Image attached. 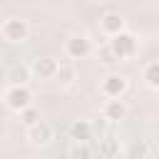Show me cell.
<instances>
[{"label":"cell","mask_w":159,"mask_h":159,"mask_svg":"<svg viewBox=\"0 0 159 159\" xmlns=\"http://www.w3.org/2000/svg\"><path fill=\"white\" fill-rule=\"evenodd\" d=\"M30 75H32L30 65H25V62H15V65L7 67V75H5V77H7L10 87H27Z\"/></svg>","instance_id":"obj_8"},{"label":"cell","mask_w":159,"mask_h":159,"mask_svg":"<svg viewBox=\"0 0 159 159\" xmlns=\"http://www.w3.org/2000/svg\"><path fill=\"white\" fill-rule=\"evenodd\" d=\"M142 80H144L147 87L159 89V60H152V62L144 65V70H142Z\"/></svg>","instance_id":"obj_13"},{"label":"cell","mask_w":159,"mask_h":159,"mask_svg":"<svg viewBox=\"0 0 159 159\" xmlns=\"http://www.w3.org/2000/svg\"><path fill=\"white\" fill-rule=\"evenodd\" d=\"M70 137L77 144H89V139H92V124L84 122V119H75L70 124Z\"/></svg>","instance_id":"obj_11"},{"label":"cell","mask_w":159,"mask_h":159,"mask_svg":"<svg viewBox=\"0 0 159 159\" xmlns=\"http://www.w3.org/2000/svg\"><path fill=\"white\" fill-rule=\"evenodd\" d=\"M2 99H5V107L12 109V112H17V114L22 109L32 107V92H30V87H7L5 94H2Z\"/></svg>","instance_id":"obj_4"},{"label":"cell","mask_w":159,"mask_h":159,"mask_svg":"<svg viewBox=\"0 0 159 159\" xmlns=\"http://www.w3.org/2000/svg\"><path fill=\"white\" fill-rule=\"evenodd\" d=\"M97 57H99V62H104V65H114V62H119V60L114 57V52L109 50V45H102L99 52H97Z\"/></svg>","instance_id":"obj_17"},{"label":"cell","mask_w":159,"mask_h":159,"mask_svg":"<svg viewBox=\"0 0 159 159\" xmlns=\"http://www.w3.org/2000/svg\"><path fill=\"white\" fill-rule=\"evenodd\" d=\"M65 52L72 60H84V57H89L94 52V45H92V40L87 35H70L67 42H65Z\"/></svg>","instance_id":"obj_5"},{"label":"cell","mask_w":159,"mask_h":159,"mask_svg":"<svg viewBox=\"0 0 159 159\" xmlns=\"http://www.w3.org/2000/svg\"><path fill=\"white\" fill-rule=\"evenodd\" d=\"M97 154H99L102 159H114V157H119V139L112 137V134L102 137L99 144H97Z\"/></svg>","instance_id":"obj_12"},{"label":"cell","mask_w":159,"mask_h":159,"mask_svg":"<svg viewBox=\"0 0 159 159\" xmlns=\"http://www.w3.org/2000/svg\"><path fill=\"white\" fill-rule=\"evenodd\" d=\"M99 27H102V32H104L107 37H114V35L124 32V27H127V20H124V15H122V12H117V10H109V12H104V15L99 17Z\"/></svg>","instance_id":"obj_7"},{"label":"cell","mask_w":159,"mask_h":159,"mask_svg":"<svg viewBox=\"0 0 159 159\" xmlns=\"http://www.w3.org/2000/svg\"><path fill=\"white\" fill-rule=\"evenodd\" d=\"M27 139H30V144H32L35 149H45V147H50L52 139H55V127L42 119V122H37L35 127L27 129Z\"/></svg>","instance_id":"obj_6"},{"label":"cell","mask_w":159,"mask_h":159,"mask_svg":"<svg viewBox=\"0 0 159 159\" xmlns=\"http://www.w3.org/2000/svg\"><path fill=\"white\" fill-rule=\"evenodd\" d=\"M20 122L30 129V127H35L37 122H42V117H40V109L37 107H27V109H22L20 112Z\"/></svg>","instance_id":"obj_15"},{"label":"cell","mask_w":159,"mask_h":159,"mask_svg":"<svg viewBox=\"0 0 159 159\" xmlns=\"http://www.w3.org/2000/svg\"><path fill=\"white\" fill-rule=\"evenodd\" d=\"M77 80V70H75V65L72 62H60V67H57V82L60 84H72Z\"/></svg>","instance_id":"obj_14"},{"label":"cell","mask_w":159,"mask_h":159,"mask_svg":"<svg viewBox=\"0 0 159 159\" xmlns=\"http://www.w3.org/2000/svg\"><path fill=\"white\" fill-rule=\"evenodd\" d=\"M70 159H92V147L75 142V144L70 147Z\"/></svg>","instance_id":"obj_16"},{"label":"cell","mask_w":159,"mask_h":159,"mask_svg":"<svg viewBox=\"0 0 159 159\" xmlns=\"http://www.w3.org/2000/svg\"><path fill=\"white\" fill-rule=\"evenodd\" d=\"M30 32H32V27H30V22L25 17H7V20L0 22V37L5 42H10V45L27 42L30 40Z\"/></svg>","instance_id":"obj_1"},{"label":"cell","mask_w":159,"mask_h":159,"mask_svg":"<svg viewBox=\"0 0 159 159\" xmlns=\"http://www.w3.org/2000/svg\"><path fill=\"white\" fill-rule=\"evenodd\" d=\"M127 89H129V80L119 72H109L99 80V92L107 99H122Z\"/></svg>","instance_id":"obj_2"},{"label":"cell","mask_w":159,"mask_h":159,"mask_svg":"<svg viewBox=\"0 0 159 159\" xmlns=\"http://www.w3.org/2000/svg\"><path fill=\"white\" fill-rule=\"evenodd\" d=\"M109 50L114 52V57L117 60H129V57H134L137 55V37L132 35V32H119V35H114V37H109Z\"/></svg>","instance_id":"obj_3"},{"label":"cell","mask_w":159,"mask_h":159,"mask_svg":"<svg viewBox=\"0 0 159 159\" xmlns=\"http://www.w3.org/2000/svg\"><path fill=\"white\" fill-rule=\"evenodd\" d=\"M57 67H60V62H57L55 57H37L30 70H32L40 80H52V77H57Z\"/></svg>","instance_id":"obj_9"},{"label":"cell","mask_w":159,"mask_h":159,"mask_svg":"<svg viewBox=\"0 0 159 159\" xmlns=\"http://www.w3.org/2000/svg\"><path fill=\"white\" fill-rule=\"evenodd\" d=\"M127 104H124V99H107L104 104H102V119H107V122H122L124 117H127Z\"/></svg>","instance_id":"obj_10"}]
</instances>
